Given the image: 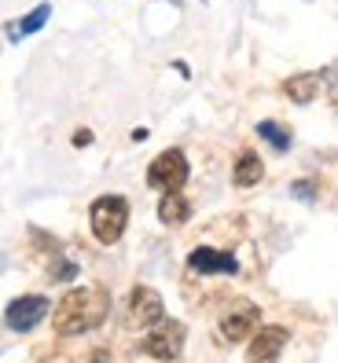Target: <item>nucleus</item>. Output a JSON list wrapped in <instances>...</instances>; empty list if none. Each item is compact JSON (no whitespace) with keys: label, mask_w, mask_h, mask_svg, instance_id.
I'll return each mask as SVG.
<instances>
[{"label":"nucleus","mask_w":338,"mask_h":363,"mask_svg":"<svg viewBox=\"0 0 338 363\" xmlns=\"http://www.w3.org/2000/svg\"><path fill=\"white\" fill-rule=\"evenodd\" d=\"M111 312V294L103 286H74L59 297L52 327L62 337H77L84 330H96Z\"/></svg>","instance_id":"f257e3e1"},{"label":"nucleus","mask_w":338,"mask_h":363,"mask_svg":"<svg viewBox=\"0 0 338 363\" xmlns=\"http://www.w3.org/2000/svg\"><path fill=\"white\" fill-rule=\"evenodd\" d=\"M89 224H92V235L103 246H114L121 239L125 224H129V202L121 195H99L89 209Z\"/></svg>","instance_id":"f03ea898"},{"label":"nucleus","mask_w":338,"mask_h":363,"mask_svg":"<svg viewBox=\"0 0 338 363\" xmlns=\"http://www.w3.org/2000/svg\"><path fill=\"white\" fill-rule=\"evenodd\" d=\"M184 184H187V158H184V151H177V147L162 151L151 165H147V187L162 191V195L180 191Z\"/></svg>","instance_id":"7ed1b4c3"},{"label":"nucleus","mask_w":338,"mask_h":363,"mask_svg":"<svg viewBox=\"0 0 338 363\" xmlns=\"http://www.w3.org/2000/svg\"><path fill=\"white\" fill-rule=\"evenodd\" d=\"M184 337H187V330H184L180 319H158V323L151 327V334L140 341V352L169 363V359H177L184 352Z\"/></svg>","instance_id":"20e7f679"},{"label":"nucleus","mask_w":338,"mask_h":363,"mask_svg":"<svg viewBox=\"0 0 338 363\" xmlns=\"http://www.w3.org/2000/svg\"><path fill=\"white\" fill-rule=\"evenodd\" d=\"M158 319H165L162 294H158V290H151V286H133L121 323L129 327V330H147V327H155Z\"/></svg>","instance_id":"39448f33"},{"label":"nucleus","mask_w":338,"mask_h":363,"mask_svg":"<svg viewBox=\"0 0 338 363\" xmlns=\"http://www.w3.org/2000/svg\"><path fill=\"white\" fill-rule=\"evenodd\" d=\"M45 315H48V297L45 294H26V297H15V301L4 308V323L11 330H18V334H26Z\"/></svg>","instance_id":"423d86ee"},{"label":"nucleus","mask_w":338,"mask_h":363,"mask_svg":"<svg viewBox=\"0 0 338 363\" xmlns=\"http://www.w3.org/2000/svg\"><path fill=\"white\" fill-rule=\"evenodd\" d=\"M290 330L287 327H261L254 334L250 349H246V363H280V352L287 345Z\"/></svg>","instance_id":"0eeeda50"},{"label":"nucleus","mask_w":338,"mask_h":363,"mask_svg":"<svg viewBox=\"0 0 338 363\" xmlns=\"http://www.w3.org/2000/svg\"><path fill=\"white\" fill-rule=\"evenodd\" d=\"M187 268L202 272V275H236L239 272V261H236V253H228V250L199 246V250L187 253Z\"/></svg>","instance_id":"6e6552de"},{"label":"nucleus","mask_w":338,"mask_h":363,"mask_svg":"<svg viewBox=\"0 0 338 363\" xmlns=\"http://www.w3.org/2000/svg\"><path fill=\"white\" fill-rule=\"evenodd\" d=\"M258 319H261V308L258 305H239V308H231L224 319H221V337L224 341H246V334L258 327Z\"/></svg>","instance_id":"1a4fd4ad"},{"label":"nucleus","mask_w":338,"mask_h":363,"mask_svg":"<svg viewBox=\"0 0 338 363\" xmlns=\"http://www.w3.org/2000/svg\"><path fill=\"white\" fill-rule=\"evenodd\" d=\"M320 81H324V74H294V77L283 81V96L290 103L305 106V103L316 99V92H320Z\"/></svg>","instance_id":"9d476101"},{"label":"nucleus","mask_w":338,"mask_h":363,"mask_svg":"<svg viewBox=\"0 0 338 363\" xmlns=\"http://www.w3.org/2000/svg\"><path fill=\"white\" fill-rule=\"evenodd\" d=\"M187 217H192V206H187V199L180 195V191H169V195L158 202V220H162L165 228L187 224Z\"/></svg>","instance_id":"9b49d317"},{"label":"nucleus","mask_w":338,"mask_h":363,"mask_svg":"<svg viewBox=\"0 0 338 363\" xmlns=\"http://www.w3.org/2000/svg\"><path fill=\"white\" fill-rule=\"evenodd\" d=\"M261 177H265L261 158L254 155V151H243V155H239V162H236V173H231L236 187H254V184H261Z\"/></svg>","instance_id":"f8f14e48"},{"label":"nucleus","mask_w":338,"mask_h":363,"mask_svg":"<svg viewBox=\"0 0 338 363\" xmlns=\"http://www.w3.org/2000/svg\"><path fill=\"white\" fill-rule=\"evenodd\" d=\"M48 18H52V4H37L26 18H18V23H11V26H8V37H11V40H18V37H26V33H37L40 26L48 23Z\"/></svg>","instance_id":"ddd939ff"},{"label":"nucleus","mask_w":338,"mask_h":363,"mask_svg":"<svg viewBox=\"0 0 338 363\" xmlns=\"http://www.w3.org/2000/svg\"><path fill=\"white\" fill-rule=\"evenodd\" d=\"M258 136L268 140L276 151H290V133L283 129V125H276V121H261V125H258Z\"/></svg>","instance_id":"4468645a"},{"label":"nucleus","mask_w":338,"mask_h":363,"mask_svg":"<svg viewBox=\"0 0 338 363\" xmlns=\"http://www.w3.org/2000/svg\"><path fill=\"white\" fill-rule=\"evenodd\" d=\"M290 195H294V199H305V202H312V199H316V184H312V180H298V184L290 187Z\"/></svg>","instance_id":"2eb2a0df"},{"label":"nucleus","mask_w":338,"mask_h":363,"mask_svg":"<svg viewBox=\"0 0 338 363\" xmlns=\"http://www.w3.org/2000/svg\"><path fill=\"white\" fill-rule=\"evenodd\" d=\"M74 275H77V264H55L52 268V279L59 283V279H74Z\"/></svg>","instance_id":"dca6fc26"},{"label":"nucleus","mask_w":338,"mask_h":363,"mask_svg":"<svg viewBox=\"0 0 338 363\" xmlns=\"http://www.w3.org/2000/svg\"><path fill=\"white\" fill-rule=\"evenodd\" d=\"M89 143H92V133L89 129H77L74 133V147H89Z\"/></svg>","instance_id":"f3484780"},{"label":"nucleus","mask_w":338,"mask_h":363,"mask_svg":"<svg viewBox=\"0 0 338 363\" xmlns=\"http://www.w3.org/2000/svg\"><path fill=\"white\" fill-rule=\"evenodd\" d=\"M92 363H111V356H107V349H99V352L92 356Z\"/></svg>","instance_id":"a211bd4d"}]
</instances>
